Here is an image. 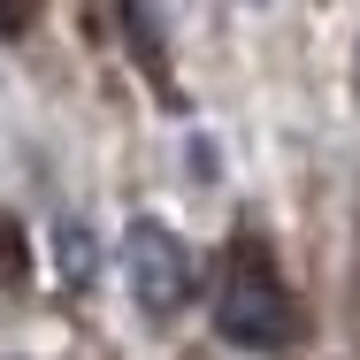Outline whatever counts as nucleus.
<instances>
[{"mask_svg":"<svg viewBox=\"0 0 360 360\" xmlns=\"http://www.w3.org/2000/svg\"><path fill=\"white\" fill-rule=\"evenodd\" d=\"M123 269H131V291H139L146 314H176L184 299H192V253H184V238L169 230V222L139 215L131 230H123Z\"/></svg>","mask_w":360,"mask_h":360,"instance_id":"2","label":"nucleus"},{"mask_svg":"<svg viewBox=\"0 0 360 360\" xmlns=\"http://www.w3.org/2000/svg\"><path fill=\"white\" fill-rule=\"evenodd\" d=\"M62 269H70L77 284H84V269H92V253H84V230H77V222L62 230Z\"/></svg>","mask_w":360,"mask_h":360,"instance_id":"5","label":"nucleus"},{"mask_svg":"<svg viewBox=\"0 0 360 360\" xmlns=\"http://www.w3.org/2000/svg\"><path fill=\"white\" fill-rule=\"evenodd\" d=\"M123 23H131V46H139L146 77H169V54H161V31H153V8H146V0H123Z\"/></svg>","mask_w":360,"mask_h":360,"instance_id":"3","label":"nucleus"},{"mask_svg":"<svg viewBox=\"0 0 360 360\" xmlns=\"http://www.w3.org/2000/svg\"><path fill=\"white\" fill-rule=\"evenodd\" d=\"M215 330L230 345H245V353H276L291 330V291L284 276L269 269V253H261V238H238L230 253H222V276H215Z\"/></svg>","mask_w":360,"mask_h":360,"instance_id":"1","label":"nucleus"},{"mask_svg":"<svg viewBox=\"0 0 360 360\" xmlns=\"http://www.w3.org/2000/svg\"><path fill=\"white\" fill-rule=\"evenodd\" d=\"M39 23V0H0V39H23Z\"/></svg>","mask_w":360,"mask_h":360,"instance_id":"4","label":"nucleus"}]
</instances>
